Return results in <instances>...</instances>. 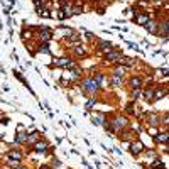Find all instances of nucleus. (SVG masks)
<instances>
[{
  "instance_id": "nucleus-5",
  "label": "nucleus",
  "mask_w": 169,
  "mask_h": 169,
  "mask_svg": "<svg viewBox=\"0 0 169 169\" xmlns=\"http://www.w3.org/2000/svg\"><path fill=\"white\" fill-rule=\"evenodd\" d=\"M46 147H48L46 142H37V144H36V150H37V152H44Z\"/></svg>"
},
{
  "instance_id": "nucleus-10",
  "label": "nucleus",
  "mask_w": 169,
  "mask_h": 169,
  "mask_svg": "<svg viewBox=\"0 0 169 169\" xmlns=\"http://www.w3.org/2000/svg\"><path fill=\"white\" fill-rule=\"evenodd\" d=\"M74 52H76L78 56H83V54H85V49H81V48H76V49H74Z\"/></svg>"
},
{
  "instance_id": "nucleus-2",
  "label": "nucleus",
  "mask_w": 169,
  "mask_h": 169,
  "mask_svg": "<svg viewBox=\"0 0 169 169\" xmlns=\"http://www.w3.org/2000/svg\"><path fill=\"white\" fill-rule=\"evenodd\" d=\"M125 125H127V120L125 119L119 117V119L115 120V127H117V129H122V127H125Z\"/></svg>"
},
{
  "instance_id": "nucleus-11",
  "label": "nucleus",
  "mask_w": 169,
  "mask_h": 169,
  "mask_svg": "<svg viewBox=\"0 0 169 169\" xmlns=\"http://www.w3.org/2000/svg\"><path fill=\"white\" fill-rule=\"evenodd\" d=\"M10 157H12V159H14V157H15V159H20V154L19 152H10Z\"/></svg>"
},
{
  "instance_id": "nucleus-15",
  "label": "nucleus",
  "mask_w": 169,
  "mask_h": 169,
  "mask_svg": "<svg viewBox=\"0 0 169 169\" xmlns=\"http://www.w3.org/2000/svg\"><path fill=\"white\" fill-rule=\"evenodd\" d=\"M93 105H95V101H93V100H91V101H88V103H86V108H91V107H93Z\"/></svg>"
},
{
  "instance_id": "nucleus-4",
  "label": "nucleus",
  "mask_w": 169,
  "mask_h": 169,
  "mask_svg": "<svg viewBox=\"0 0 169 169\" xmlns=\"http://www.w3.org/2000/svg\"><path fill=\"white\" fill-rule=\"evenodd\" d=\"M135 22H139V24H144V22H149V14H142V15H139V17L135 19Z\"/></svg>"
},
{
  "instance_id": "nucleus-12",
  "label": "nucleus",
  "mask_w": 169,
  "mask_h": 169,
  "mask_svg": "<svg viewBox=\"0 0 169 169\" xmlns=\"http://www.w3.org/2000/svg\"><path fill=\"white\" fill-rule=\"evenodd\" d=\"M161 97H164V93H162V91H156V97H154V98H156V100H159Z\"/></svg>"
},
{
  "instance_id": "nucleus-6",
  "label": "nucleus",
  "mask_w": 169,
  "mask_h": 169,
  "mask_svg": "<svg viewBox=\"0 0 169 169\" xmlns=\"http://www.w3.org/2000/svg\"><path fill=\"white\" fill-rule=\"evenodd\" d=\"M140 150H142V144H140V142H137V144H132V152H134V154H139Z\"/></svg>"
},
{
  "instance_id": "nucleus-9",
  "label": "nucleus",
  "mask_w": 169,
  "mask_h": 169,
  "mask_svg": "<svg viewBox=\"0 0 169 169\" xmlns=\"http://www.w3.org/2000/svg\"><path fill=\"white\" fill-rule=\"evenodd\" d=\"M132 86H134V88H139L140 86V78H134V80H132Z\"/></svg>"
},
{
  "instance_id": "nucleus-18",
  "label": "nucleus",
  "mask_w": 169,
  "mask_h": 169,
  "mask_svg": "<svg viewBox=\"0 0 169 169\" xmlns=\"http://www.w3.org/2000/svg\"><path fill=\"white\" fill-rule=\"evenodd\" d=\"M19 169H26V168H19Z\"/></svg>"
},
{
  "instance_id": "nucleus-13",
  "label": "nucleus",
  "mask_w": 169,
  "mask_h": 169,
  "mask_svg": "<svg viewBox=\"0 0 169 169\" xmlns=\"http://www.w3.org/2000/svg\"><path fill=\"white\" fill-rule=\"evenodd\" d=\"M146 100H152V91H146Z\"/></svg>"
},
{
  "instance_id": "nucleus-8",
  "label": "nucleus",
  "mask_w": 169,
  "mask_h": 169,
  "mask_svg": "<svg viewBox=\"0 0 169 169\" xmlns=\"http://www.w3.org/2000/svg\"><path fill=\"white\" fill-rule=\"evenodd\" d=\"M156 140H157V142H166V140H168V134H159V135L156 137Z\"/></svg>"
},
{
  "instance_id": "nucleus-16",
  "label": "nucleus",
  "mask_w": 169,
  "mask_h": 169,
  "mask_svg": "<svg viewBox=\"0 0 169 169\" xmlns=\"http://www.w3.org/2000/svg\"><path fill=\"white\" fill-rule=\"evenodd\" d=\"M113 83H115V85H120V78H119V76H115V78H113Z\"/></svg>"
},
{
  "instance_id": "nucleus-1",
  "label": "nucleus",
  "mask_w": 169,
  "mask_h": 169,
  "mask_svg": "<svg viewBox=\"0 0 169 169\" xmlns=\"http://www.w3.org/2000/svg\"><path fill=\"white\" fill-rule=\"evenodd\" d=\"M83 88L88 90V91H95V90L98 88V81H97V80H86V81H83Z\"/></svg>"
},
{
  "instance_id": "nucleus-3",
  "label": "nucleus",
  "mask_w": 169,
  "mask_h": 169,
  "mask_svg": "<svg viewBox=\"0 0 169 169\" xmlns=\"http://www.w3.org/2000/svg\"><path fill=\"white\" fill-rule=\"evenodd\" d=\"M107 58H108V61H115V59H119L120 58V52L119 51H112V52H108Z\"/></svg>"
},
{
  "instance_id": "nucleus-17",
  "label": "nucleus",
  "mask_w": 169,
  "mask_h": 169,
  "mask_svg": "<svg viewBox=\"0 0 169 169\" xmlns=\"http://www.w3.org/2000/svg\"><path fill=\"white\" fill-rule=\"evenodd\" d=\"M80 12H81V9H80V7H76V9L73 10V14H80Z\"/></svg>"
},
{
  "instance_id": "nucleus-14",
  "label": "nucleus",
  "mask_w": 169,
  "mask_h": 169,
  "mask_svg": "<svg viewBox=\"0 0 169 169\" xmlns=\"http://www.w3.org/2000/svg\"><path fill=\"white\" fill-rule=\"evenodd\" d=\"M110 46H112L110 42H101V48H105V49H107V48H110Z\"/></svg>"
},
{
  "instance_id": "nucleus-7",
  "label": "nucleus",
  "mask_w": 169,
  "mask_h": 169,
  "mask_svg": "<svg viewBox=\"0 0 169 169\" xmlns=\"http://www.w3.org/2000/svg\"><path fill=\"white\" fill-rule=\"evenodd\" d=\"M147 30L150 34H156V22H147Z\"/></svg>"
}]
</instances>
